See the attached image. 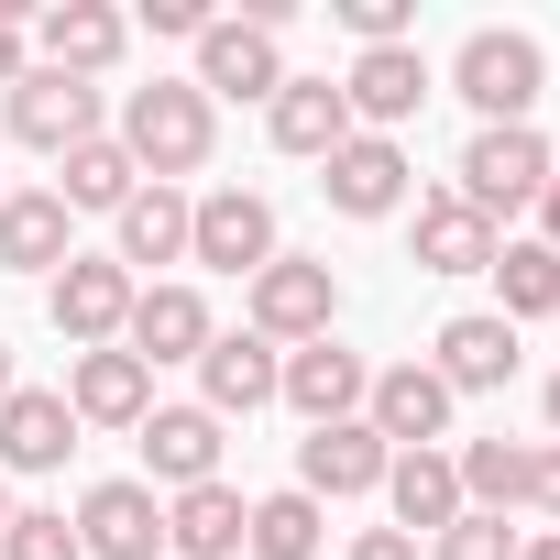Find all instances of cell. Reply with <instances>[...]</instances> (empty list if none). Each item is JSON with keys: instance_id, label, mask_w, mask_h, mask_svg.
<instances>
[{"instance_id": "36", "label": "cell", "mask_w": 560, "mask_h": 560, "mask_svg": "<svg viewBox=\"0 0 560 560\" xmlns=\"http://www.w3.org/2000/svg\"><path fill=\"white\" fill-rule=\"evenodd\" d=\"M527 505H538V516H549V527H560V440H549V451H538V462H527Z\"/></svg>"}, {"instance_id": "4", "label": "cell", "mask_w": 560, "mask_h": 560, "mask_svg": "<svg viewBox=\"0 0 560 560\" xmlns=\"http://www.w3.org/2000/svg\"><path fill=\"white\" fill-rule=\"evenodd\" d=\"M538 78H549V56H538L527 34H494V23L451 56V89H462L483 121H527V110H538Z\"/></svg>"}, {"instance_id": "22", "label": "cell", "mask_w": 560, "mask_h": 560, "mask_svg": "<svg viewBox=\"0 0 560 560\" xmlns=\"http://www.w3.org/2000/svg\"><path fill=\"white\" fill-rule=\"evenodd\" d=\"M143 472L176 483V494L187 483H220V418L209 407H154L143 418Z\"/></svg>"}, {"instance_id": "26", "label": "cell", "mask_w": 560, "mask_h": 560, "mask_svg": "<svg viewBox=\"0 0 560 560\" xmlns=\"http://www.w3.org/2000/svg\"><path fill=\"white\" fill-rule=\"evenodd\" d=\"M0 264H12V275H56L67 264V198L56 187L0 198Z\"/></svg>"}, {"instance_id": "5", "label": "cell", "mask_w": 560, "mask_h": 560, "mask_svg": "<svg viewBox=\"0 0 560 560\" xmlns=\"http://www.w3.org/2000/svg\"><path fill=\"white\" fill-rule=\"evenodd\" d=\"M330 319H341L330 264H308V253H275V264L253 275V341H330Z\"/></svg>"}, {"instance_id": "13", "label": "cell", "mask_w": 560, "mask_h": 560, "mask_svg": "<svg viewBox=\"0 0 560 560\" xmlns=\"http://www.w3.org/2000/svg\"><path fill=\"white\" fill-rule=\"evenodd\" d=\"M67 407H78V429H143L154 418V374L110 341V352H78L67 363Z\"/></svg>"}, {"instance_id": "20", "label": "cell", "mask_w": 560, "mask_h": 560, "mask_svg": "<svg viewBox=\"0 0 560 560\" xmlns=\"http://www.w3.org/2000/svg\"><path fill=\"white\" fill-rule=\"evenodd\" d=\"M78 451V407L45 396V385H12V407H0V472H56Z\"/></svg>"}, {"instance_id": "30", "label": "cell", "mask_w": 560, "mask_h": 560, "mask_svg": "<svg viewBox=\"0 0 560 560\" xmlns=\"http://www.w3.org/2000/svg\"><path fill=\"white\" fill-rule=\"evenodd\" d=\"M494 287H505V308H494L505 330L516 319H549L560 308V253L549 242H494Z\"/></svg>"}, {"instance_id": "29", "label": "cell", "mask_w": 560, "mask_h": 560, "mask_svg": "<svg viewBox=\"0 0 560 560\" xmlns=\"http://www.w3.org/2000/svg\"><path fill=\"white\" fill-rule=\"evenodd\" d=\"M56 165H67V187H56V198H67V220H78V209H132V187H143V165H132L110 132H100V143H78V154H56Z\"/></svg>"}, {"instance_id": "31", "label": "cell", "mask_w": 560, "mask_h": 560, "mask_svg": "<svg viewBox=\"0 0 560 560\" xmlns=\"http://www.w3.org/2000/svg\"><path fill=\"white\" fill-rule=\"evenodd\" d=\"M527 462L538 451H516V440H472L451 472H462V505L472 516H505V505H527Z\"/></svg>"}, {"instance_id": "34", "label": "cell", "mask_w": 560, "mask_h": 560, "mask_svg": "<svg viewBox=\"0 0 560 560\" xmlns=\"http://www.w3.org/2000/svg\"><path fill=\"white\" fill-rule=\"evenodd\" d=\"M440 560H516V527H505V516H472V505H462V516L440 527Z\"/></svg>"}, {"instance_id": "12", "label": "cell", "mask_w": 560, "mask_h": 560, "mask_svg": "<svg viewBox=\"0 0 560 560\" xmlns=\"http://www.w3.org/2000/svg\"><path fill=\"white\" fill-rule=\"evenodd\" d=\"M209 341H220V330H209V298H198V287H143V298H132L121 352H132L143 374H154V363H198Z\"/></svg>"}, {"instance_id": "8", "label": "cell", "mask_w": 560, "mask_h": 560, "mask_svg": "<svg viewBox=\"0 0 560 560\" xmlns=\"http://www.w3.org/2000/svg\"><path fill=\"white\" fill-rule=\"evenodd\" d=\"M451 385L429 374V363H396V374H374V396H363V429L385 440V451H440L451 440Z\"/></svg>"}, {"instance_id": "25", "label": "cell", "mask_w": 560, "mask_h": 560, "mask_svg": "<svg viewBox=\"0 0 560 560\" xmlns=\"http://www.w3.org/2000/svg\"><path fill=\"white\" fill-rule=\"evenodd\" d=\"M385 505H396V538H407V527H451V516H462L451 451H396V462H385Z\"/></svg>"}, {"instance_id": "33", "label": "cell", "mask_w": 560, "mask_h": 560, "mask_svg": "<svg viewBox=\"0 0 560 560\" xmlns=\"http://www.w3.org/2000/svg\"><path fill=\"white\" fill-rule=\"evenodd\" d=\"M330 12H341V34H352L363 56H374V45H418V34H407V23H418L407 0H330Z\"/></svg>"}, {"instance_id": "1", "label": "cell", "mask_w": 560, "mask_h": 560, "mask_svg": "<svg viewBox=\"0 0 560 560\" xmlns=\"http://www.w3.org/2000/svg\"><path fill=\"white\" fill-rule=\"evenodd\" d=\"M209 143H220V121H209V100H198L187 78H154V89H132V100H121V154H132L154 187L198 176V165H209Z\"/></svg>"}, {"instance_id": "18", "label": "cell", "mask_w": 560, "mask_h": 560, "mask_svg": "<svg viewBox=\"0 0 560 560\" xmlns=\"http://www.w3.org/2000/svg\"><path fill=\"white\" fill-rule=\"evenodd\" d=\"M407 242H418V275H494V220L472 198H451V187L418 198V231Z\"/></svg>"}, {"instance_id": "10", "label": "cell", "mask_w": 560, "mask_h": 560, "mask_svg": "<svg viewBox=\"0 0 560 560\" xmlns=\"http://www.w3.org/2000/svg\"><path fill=\"white\" fill-rule=\"evenodd\" d=\"M287 396L308 429H341V418H363V396H374V374H363V352H341V341H298L287 352Z\"/></svg>"}, {"instance_id": "16", "label": "cell", "mask_w": 560, "mask_h": 560, "mask_svg": "<svg viewBox=\"0 0 560 560\" xmlns=\"http://www.w3.org/2000/svg\"><path fill=\"white\" fill-rule=\"evenodd\" d=\"M264 132L287 143V154H308V165H330V154L352 143V100H341L330 78H287V89L264 100Z\"/></svg>"}, {"instance_id": "17", "label": "cell", "mask_w": 560, "mask_h": 560, "mask_svg": "<svg viewBox=\"0 0 560 560\" xmlns=\"http://www.w3.org/2000/svg\"><path fill=\"white\" fill-rule=\"evenodd\" d=\"M319 187H330V209H341V220H385V209L407 198V154H396L385 132H352V143L319 165Z\"/></svg>"}, {"instance_id": "9", "label": "cell", "mask_w": 560, "mask_h": 560, "mask_svg": "<svg viewBox=\"0 0 560 560\" xmlns=\"http://www.w3.org/2000/svg\"><path fill=\"white\" fill-rule=\"evenodd\" d=\"M187 89H198V100H275V89H287V56H275L264 23H209Z\"/></svg>"}, {"instance_id": "32", "label": "cell", "mask_w": 560, "mask_h": 560, "mask_svg": "<svg viewBox=\"0 0 560 560\" xmlns=\"http://www.w3.org/2000/svg\"><path fill=\"white\" fill-rule=\"evenodd\" d=\"M0 560H89V549H78V527H67L56 505H12V527H0Z\"/></svg>"}, {"instance_id": "14", "label": "cell", "mask_w": 560, "mask_h": 560, "mask_svg": "<svg viewBox=\"0 0 560 560\" xmlns=\"http://www.w3.org/2000/svg\"><path fill=\"white\" fill-rule=\"evenodd\" d=\"M78 549H89V560H154V549H165V505H154V483H89V505H78Z\"/></svg>"}, {"instance_id": "39", "label": "cell", "mask_w": 560, "mask_h": 560, "mask_svg": "<svg viewBox=\"0 0 560 560\" xmlns=\"http://www.w3.org/2000/svg\"><path fill=\"white\" fill-rule=\"evenodd\" d=\"M538 242H549V253H560V176H549V187H538Z\"/></svg>"}, {"instance_id": "38", "label": "cell", "mask_w": 560, "mask_h": 560, "mask_svg": "<svg viewBox=\"0 0 560 560\" xmlns=\"http://www.w3.org/2000/svg\"><path fill=\"white\" fill-rule=\"evenodd\" d=\"M12 78H23V23L0 12V100H12Z\"/></svg>"}, {"instance_id": "27", "label": "cell", "mask_w": 560, "mask_h": 560, "mask_svg": "<svg viewBox=\"0 0 560 560\" xmlns=\"http://www.w3.org/2000/svg\"><path fill=\"white\" fill-rule=\"evenodd\" d=\"M187 209L198 198H176V187H132V209H121V275L132 264H187Z\"/></svg>"}, {"instance_id": "28", "label": "cell", "mask_w": 560, "mask_h": 560, "mask_svg": "<svg viewBox=\"0 0 560 560\" xmlns=\"http://www.w3.org/2000/svg\"><path fill=\"white\" fill-rule=\"evenodd\" d=\"M319 538H330V516H319V494H298V483H287V494H264L253 527H242L253 560H319Z\"/></svg>"}, {"instance_id": "41", "label": "cell", "mask_w": 560, "mask_h": 560, "mask_svg": "<svg viewBox=\"0 0 560 560\" xmlns=\"http://www.w3.org/2000/svg\"><path fill=\"white\" fill-rule=\"evenodd\" d=\"M549 440H560V374H549Z\"/></svg>"}, {"instance_id": "15", "label": "cell", "mask_w": 560, "mask_h": 560, "mask_svg": "<svg viewBox=\"0 0 560 560\" xmlns=\"http://www.w3.org/2000/svg\"><path fill=\"white\" fill-rule=\"evenodd\" d=\"M198 385H209V418H253V407H275V385H287V352L253 341V330H220L198 352Z\"/></svg>"}, {"instance_id": "7", "label": "cell", "mask_w": 560, "mask_h": 560, "mask_svg": "<svg viewBox=\"0 0 560 560\" xmlns=\"http://www.w3.org/2000/svg\"><path fill=\"white\" fill-rule=\"evenodd\" d=\"M12 143H34V154L100 143V89L89 78H56V67H23L12 78Z\"/></svg>"}, {"instance_id": "42", "label": "cell", "mask_w": 560, "mask_h": 560, "mask_svg": "<svg viewBox=\"0 0 560 560\" xmlns=\"http://www.w3.org/2000/svg\"><path fill=\"white\" fill-rule=\"evenodd\" d=\"M0 407H12V352H0Z\"/></svg>"}, {"instance_id": "40", "label": "cell", "mask_w": 560, "mask_h": 560, "mask_svg": "<svg viewBox=\"0 0 560 560\" xmlns=\"http://www.w3.org/2000/svg\"><path fill=\"white\" fill-rule=\"evenodd\" d=\"M516 560H560V527H538V538H516Z\"/></svg>"}, {"instance_id": "35", "label": "cell", "mask_w": 560, "mask_h": 560, "mask_svg": "<svg viewBox=\"0 0 560 560\" xmlns=\"http://www.w3.org/2000/svg\"><path fill=\"white\" fill-rule=\"evenodd\" d=\"M143 23H154V34H187V45H198V34H209L220 12H209V0H143Z\"/></svg>"}, {"instance_id": "19", "label": "cell", "mask_w": 560, "mask_h": 560, "mask_svg": "<svg viewBox=\"0 0 560 560\" xmlns=\"http://www.w3.org/2000/svg\"><path fill=\"white\" fill-rule=\"evenodd\" d=\"M385 462H396V451H385L363 418L308 429V440H298V494H374V483H385Z\"/></svg>"}, {"instance_id": "37", "label": "cell", "mask_w": 560, "mask_h": 560, "mask_svg": "<svg viewBox=\"0 0 560 560\" xmlns=\"http://www.w3.org/2000/svg\"><path fill=\"white\" fill-rule=\"evenodd\" d=\"M352 560H418V538H396V527H363V538H352Z\"/></svg>"}, {"instance_id": "24", "label": "cell", "mask_w": 560, "mask_h": 560, "mask_svg": "<svg viewBox=\"0 0 560 560\" xmlns=\"http://www.w3.org/2000/svg\"><path fill=\"white\" fill-rule=\"evenodd\" d=\"M242 527H253V505H242L231 483H187V494L165 505V549H176V560H242Z\"/></svg>"}, {"instance_id": "6", "label": "cell", "mask_w": 560, "mask_h": 560, "mask_svg": "<svg viewBox=\"0 0 560 560\" xmlns=\"http://www.w3.org/2000/svg\"><path fill=\"white\" fill-rule=\"evenodd\" d=\"M187 264H209V275H264V264H275V209H264L253 187H209V198L187 209Z\"/></svg>"}, {"instance_id": "21", "label": "cell", "mask_w": 560, "mask_h": 560, "mask_svg": "<svg viewBox=\"0 0 560 560\" xmlns=\"http://www.w3.org/2000/svg\"><path fill=\"white\" fill-rule=\"evenodd\" d=\"M451 396H483V385H516V330L494 319V308H462L451 330H440V363H429Z\"/></svg>"}, {"instance_id": "43", "label": "cell", "mask_w": 560, "mask_h": 560, "mask_svg": "<svg viewBox=\"0 0 560 560\" xmlns=\"http://www.w3.org/2000/svg\"><path fill=\"white\" fill-rule=\"evenodd\" d=\"M0 527H12V483H0Z\"/></svg>"}, {"instance_id": "2", "label": "cell", "mask_w": 560, "mask_h": 560, "mask_svg": "<svg viewBox=\"0 0 560 560\" xmlns=\"http://www.w3.org/2000/svg\"><path fill=\"white\" fill-rule=\"evenodd\" d=\"M538 187H549V143H538V121H483V132L462 143V187H451V198H472L483 220L538 209Z\"/></svg>"}, {"instance_id": "11", "label": "cell", "mask_w": 560, "mask_h": 560, "mask_svg": "<svg viewBox=\"0 0 560 560\" xmlns=\"http://www.w3.org/2000/svg\"><path fill=\"white\" fill-rule=\"evenodd\" d=\"M341 100H352V132H385L396 143V121H418V100H429V56L418 45H374V56H352Z\"/></svg>"}, {"instance_id": "3", "label": "cell", "mask_w": 560, "mask_h": 560, "mask_svg": "<svg viewBox=\"0 0 560 560\" xmlns=\"http://www.w3.org/2000/svg\"><path fill=\"white\" fill-rule=\"evenodd\" d=\"M132 298H143V287H132L110 253H67L56 287H45V308H56V330H67L78 352H110V341L132 330Z\"/></svg>"}, {"instance_id": "23", "label": "cell", "mask_w": 560, "mask_h": 560, "mask_svg": "<svg viewBox=\"0 0 560 560\" xmlns=\"http://www.w3.org/2000/svg\"><path fill=\"white\" fill-rule=\"evenodd\" d=\"M121 34H132V23L110 12V0H56V12L34 23V45H45L56 78H100V67L121 56Z\"/></svg>"}]
</instances>
